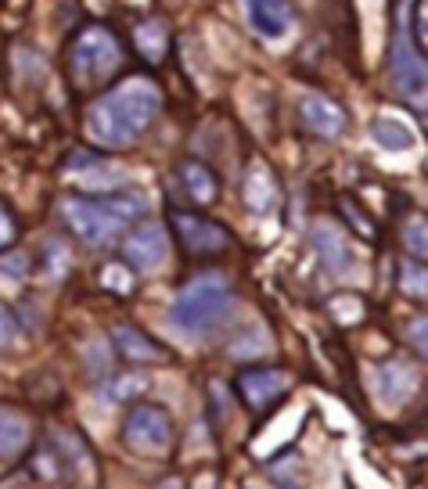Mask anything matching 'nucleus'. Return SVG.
<instances>
[{"instance_id": "nucleus-11", "label": "nucleus", "mask_w": 428, "mask_h": 489, "mask_svg": "<svg viewBox=\"0 0 428 489\" xmlns=\"http://www.w3.org/2000/svg\"><path fill=\"white\" fill-rule=\"evenodd\" d=\"M245 22L263 40H285L296 29V11L288 0H242Z\"/></svg>"}, {"instance_id": "nucleus-22", "label": "nucleus", "mask_w": 428, "mask_h": 489, "mask_svg": "<svg viewBox=\"0 0 428 489\" xmlns=\"http://www.w3.org/2000/svg\"><path fill=\"white\" fill-rule=\"evenodd\" d=\"M403 244L414 259H428V216H411L403 224Z\"/></svg>"}, {"instance_id": "nucleus-24", "label": "nucleus", "mask_w": 428, "mask_h": 489, "mask_svg": "<svg viewBox=\"0 0 428 489\" xmlns=\"http://www.w3.org/2000/svg\"><path fill=\"white\" fill-rule=\"evenodd\" d=\"M101 285H105L109 292H120V296L133 292V274H130V263H126V266H122V263H109V266L101 270Z\"/></svg>"}, {"instance_id": "nucleus-12", "label": "nucleus", "mask_w": 428, "mask_h": 489, "mask_svg": "<svg viewBox=\"0 0 428 489\" xmlns=\"http://www.w3.org/2000/svg\"><path fill=\"white\" fill-rule=\"evenodd\" d=\"M371 389H374V396H378L381 407L396 411V407H403L418 392V374H414V367L400 364V360H389V364H381L371 374Z\"/></svg>"}, {"instance_id": "nucleus-28", "label": "nucleus", "mask_w": 428, "mask_h": 489, "mask_svg": "<svg viewBox=\"0 0 428 489\" xmlns=\"http://www.w3.org/2000/svg\"><path fill=\"white\" fill-rule=\"evenodd\" d=\"M44 259H51V263H55V266H47V277H51V281H61V274H65V270H68V263H72V259H68V252L61 248V242L47 244V248H44Z\"/></svg>"}, {"instance_id": "nucleus-6", "label": "nucleus", "mask_w": 428, "mask_h": 489, "mask_svg": "<svg viewBox=\"0 0 428 489\" xmlns=\"http://www.w3.org/2000/svg\"><path fill=\"white\" fill-rule=\"evenodd\" d=\"M40 483H90L94 479V461H90V450L83 446L79 435L72 432H55L47 446H40V453L33 457L29 464Z\"/></svg>"}, {"instance_id": "nucleus-1", "label": "nucleus", "mask_w": 428, "mask_h": 489, "mask_svg": "<svg viewBox=\"0 0 428 489\" xmlns=\"http://www.w3.org/2000/svg\"><path fill=\"white\" fill-rule=\"evenodd\" d=\"M162 112V94L151 79H126L101 94L87 116V133L101 148H130L137 144L148 126L159 120Z\"/></svg>"}, {"instance_id": "nucleus-9", "label": "nucleus", "mask_w": 428, "mask_h": 489, "mask_svg": "<svg viewBox=\"0 0 428 489\" xmlns=\"http://www.w3.org/2000/svg\"><path fill=\"white\" fill-rule=\"evenodd\" d=\"M122 259L133 266V270H162L166 259H170V231L159 224V220H144L137 224L126 242H122Z\"/></svg>"}, {"instance_id": "nucleus-13", "label": "nucleus", "mask_w": 428, "mask_h": 489, "mask_svg": "<svg viewBox=\"0 0 428 489\" xmlns=\"http://www.w3.org/2000/svg\"><path fill=\"white\" fill-rule=\"evenodd\" d=\"M299 120H303V126L313 137H324V140L342 137L346 126H350L342 105H335V101L324 98V94H303V101H299Z\"/></svg>"}, {"instance_id": "nucleus-30", "label": "nucleus", "mask_w": 428, "mask_h": 489, "mask_svg": "<svg viewBox=\"0 0 428 489\" xmlns=\"http://www.w3.org/2000/svg\"><path fill=\"white\" fill-rule=\"evenodd\" d=\"M411 342L418 346L422 357H428V317H418V320L411 324Z\"/></svg>"}, {"instance_id": "nucleus-16", "label": "nucleus", "mask_w": 428, "mask_h": 489, "mask_svg": "<svg viewBox=\"0 0 428 489\" xmlns=\"http://www.w3.org/2000/svg\"><path fill=\"white\" fill-rule=\"evenodd\" d=\"M116 349L122 353V360H130V364H159V360H166V349L159 342H151L133 324H120L116 328Z\"/></svg>"}, {"instance_id": "nucleus-14", "label": "nucleus", "mask_w": 428, "mask_h": 489, "mask_svg": "<svg viewBox=\"0 0 428 489\" xmlns=\"http://www.w3.org/2000/svg\"><path fill=\"white\" fill-rule=\"evenodd\" d=\"M242 202L252 216H270L281 202V191H277V177L263 166V162H252L248 173L242 181Z\"/></svg>"}, {"instance_id": "nucleus-5", "label": "nucleus", "mask_w": 428, "mask_h": 489, "mask_svg": "<svg viewBox=\"0 0 428 489\" xmlns=\"http://www.w3.org/2000/svg\"><path fill=\"white\" fill-rule=\"evenodd\" d=\"M392 87L428 126V61L411 47L407 0H400V22H396V40H392Z\"/></svg>"}, {"instance_id": "nucleus-3", "label": "nucleus", "mask_w": 428, "mask_h": 489, "mask_svg": "<svg viewBox=\"0 0 428 489\" xmlns=\"http://www.w3.org/2000/svg\"><path fill=\"white\" fill-rule=\"evenodd\" d=\"M235 309V288L224 274H202L187 281L170 303V324L187 338H202L216 331Z\"/></svg>"}, {"instance_id": "nucleus-17", "label": "nucleus", "mask_w": 428, "mask_h": 489, "mask_svg": "<svg viewBox=\"0 0 428 489\" xmlns=\"http://www.w3.org/2000/svg\"><path fill=\"white\" fill-rule=\"evenodd\" d=\"M371 140L389 155H403V151H411L418 144L414 130L403 120H396V116H378L371 122Z\"/></svg>"}, {"instance_id": "nucleus-10", "label": "nucleus", "mask_w": 428, "mask_h": 489, "mask_svg": "<svg viewBox=\"0 0 428 489\" xmlns=\"http://www.w3.org/2000/svg\"><path fill=\"white\" fill-rule=\"evenodd\" d=\"M292 378L281 370V367H248L238 374V396H242L245 407L252 411H270L277 400H285Z\"/></svg>"}, {"instance_id": "nucleus-18", "label": "nucleus", "mask_w": 428, "mask_h": 489, "mask_svg": "<svg viewBox=\"0 0 428 489\" xmlns=\"http://www.w3.org/2000/svg\"><path fill=\"white\" fill-rule=\"evenodd\" d=\"M33 442V428L22 414L15 411H0V461H18L29 453Z\"/></svg>"}, {"instance_id": "nucleus-7", "label": "nucleus", "mask_w": 428, "mask_h": 489, "mask_svg": "<svg viewBox=\"0 0 428 489\" xmlns=\"http://www.w3.org/2000/svg\"><path fill=\"white\" fill-rule=\"evenodd\" d=\"M177 439L173 414L159 403H133L122 418V442L137 457H162Z\"/></svg>"}, {"instance_id": "nucleus-31", "label": "nucleus", "mask_w": 428, "mask_h": 489, "mask_svg": "<svg viewBox=\"0 0 428 489\" xmlns=\"http://www.w3.org/2000/svg\"><path fill=\"white\" fill-rule=\"evenodd\" d=\"M414 33H418V44H422V51L428 55V0H422V7H418V18H414Z\"/></svg>"}, {"instance_id": "nucleus-29", "label": "nucleus", "mask_w": 428, "mask_h": 489, "mask_svg": "<svg viewBox=\"0 0 428 489\" xmlns=\"http://www.w3.org/2000/svg\"><path fill=\"white\" fill-rule=\"evenodd\" d=\"M15 238H18V224H15V216L7 213V205L0 202V248H7Z\"/></svg>"}, {"instance_id": "nucleus-27", "label": "nucleus", "mask_w": 428, "mask_h": 489, "mask_svg": "<svg viewBox=\"0 0 428 489\" xmlns=\"http://www.w3.org/2000/svg\"><path fill=\"white\" fill-rule=\"evenodd\" d=\"M331 313H335V320L353 324V320H360V317H364V303H360L357 296H339V299L331 303Z\"/></svg>"}, {"instance_id": "nucleus-2", "label": "nucleus", "mask_w": 428, "mask_h": 489, "mask_svg": "<svg viewBox=\"0 0 428 489\" xmlns=\"http://www.w3.org/2000/svg\"><path fill=\"white\" fill-rule=\"evenodd\" d=\"M144 213H148V198L130 187L109 191L101 198H65L61 205L68 231L90 248L112 244L122 227H130V220H141Z\"/></svg>"}, {"instance_id": "nucleus-25", "label": "nucleus", "mask_w": 428, "mask_h": 489, "mask_svg": "<svg viewBox=\"0 0 428 489\" xmlns=\"http://www.w3.org/2000/svg\"><path fill=\"white\" fill-rule=\"evenodd\" d=\"M18 335H22V328H18L15 313H11L7 306H0V353L15 349V346H18Z\"/></svg>"}, {"instance_id": "nucleus-23", "label": "nucleus", "mask_w": 428, "mask_h": 489, "mask_svg": "<svg viewBox=\"0 0 428 489\" xmlns=\"http://www.w3.org/2000/svg\"><path fill=\"white\" fill-rule=\"evenodd\" d=\"M29 277V259L22 252H7L0 248V285H22Z\"/></svg>"}, {"instance_id": "nucleus-15", "label": "nucleus", "mask_w": 428, "mask_h": 489, "mask_svg": "<svg viewBox=\"0 0 428 489\" xmlns=\"http://www.w3.org/2000/svg\"><path fill=\"white\" fill-rule=\"evenodd\" d=\"M313 248H317V255L324 259V266L331 274H346L353 266V248H350V242L342 238V231L335 224H317L313 227Z\"/></svg>"}, {"instance_id": "nucleus-20", "label": "nucleus", "mask_w": 428, "mask_h": 489, "mask_svg": "<svg viewBox=\"0 0 428 489\" xmlns=\"http://www.w3.org/2000/svg\"><path fill=\"white\" fill-rule=\"evenodd\" d=\"M166 44H170V36H166V26H162L159 18H148V22H141V26L133 29V47L148 61L166 58Z\"/></svg>"}, {"instance_id": "nucleus-26", "label": "nucleus", "mask_w": 428, "mask_h": 489, "mask_svg": "<svg viewBox=\"0 0 428 489\" xmlns=\"http://www.w3.org/2000/svg\"><path fill=\"white\" fill-rule=\"evenodd\" d=\"M144 389H148V378H144V374H126V378H120L109 392H112V400H137Z\"/></svg>"}, {"instance_id": "nucleus-4", "label": "nucleus", "mask_w": 428, "mask_h": 489, "mask_svg": "<svg viewBox=\"0 0 428 489\" xmlns=\"http://www.w3.org/2000/svg\"><path fill=\"white\" fill-rule=\"evenodd\" d=\"M122 68V44L109 26H87L68 47V83L76 90H98Z\"/></svg>"}, {"instance_id": "nucleus-21", "label": "nucleus", "mask_w": 428, "mask_h": 489, "mask_svg": "<svg viewBox=\"0 0 428 489\" xmlns=\"http://www.w3.org/2000/svg\"><path fill=\"white\" fill-rule=\"evenodd\" d=\"M400 288L414 299H428V266L425 259H407L400 266Z\"/></svg>"}, {"instance_id": "nucleus-19", "label": "nucleus", "mask_w": 428, "mask_h": 489, "mask_svg": "<svg viewBox=\"0 0 428 489\" xmlns=\"http://www.w3.org/2000/svg\"><path fill=\"white\" fill-rule=\"evenodd\" d=\"M181 183L187 191V198L198 202V205H213L220 198V181L205 162H194V159L181 162Z\"/></svg>"}, {"instance_id": "nucleus-8", "label": "nucleus", "mask_w": 428, "mask_h": 489, "mask_svg": "<svg viewBox=\"0 0 428 489\" xmlns=\"http://www.w3.org/2000/svg\"><path fill=\"white\" fill-rule=\"evenodd\" d=\"M170 224H173V234L181 238L183 252L194 255V259H209V255H220L231 248V231L209 216H198V213H181L173 209L170 213Z\"/></svg>"}]
</instances>
